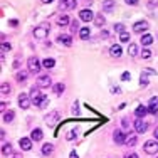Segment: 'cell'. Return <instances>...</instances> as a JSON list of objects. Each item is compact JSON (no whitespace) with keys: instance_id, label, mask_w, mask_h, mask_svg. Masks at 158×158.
<instances>
[{"instance_id":"obj_1","label":"cell","mask_w":158,"mask_h":158,"mask_svg":"<svg viewBox=\"0 0 158 158\" xmlns=\"http://www.w3.org/2000/svg\"><path fill=\"white\" fill-rule=\"evenodd\" d=\"M143 150H145V153H148V155H155V153H158V140L153 138V140L145 141Z\"/></svg>"},{"instance_id":"obj_2","label":"cell","mask_w":158,"mask_h":158,"mask_svg":"<svg viewBox=\"0 0 158 158\" xmlns=\"http://www.w3.org/2000/svg\"><path fill=\"white\" fill-rule=\"evenodd\" d=\"M59 119H61V113H59V111H51L47 116L44 118L46 124H47V126H51V128H52V126H55Z\"/></svg>"},{"instance_id":"obj_3","label":"cell","mask_w":158,"mask_h":158,"mask_svg":"<svg viewBox=\"0 0 158 158\" xmlns=\"http://www.w3.org/2000/svg\"><path fill=\"white\" fill-rule=\"evenodd\" d=\"M41 66L42 64L39 62V59H37L35 55H32V57H29L27 59V67H29L30 72H35V74H37V72L41 71Z\"/></svg>"},{"instance_id":"obj_4","label":"cell","mask_w":158,"mask_h":158,"mask_svg":"<svg viewBox=\"0 0 158 158\" xmlns=\"http://www.w3.org/2000/svg\"><path fill=\"white\" fill-rule=\"evenodd\" d=\"M49 29H51V27H49V24L35 27V29H34V37H37V39H44V37H47Z\"/></svg>"},{"instance_id":"obj_5","label":"cell","mask_w":158,"mask_h":158,"mask_svg":"<svg viewBox=\"0 0 158 158\" xmlns=\"http://www.w3.org/2000/svg\"><path fill=\"white\" fill-rule=\"evenodd\" d=\"M146 130H148V124L143 121V118H136L135 119V131L138 135H143V133H146Z\"/></svg>"},{"instance_id":"obj_6","label":"cell","mask_w":158,"mask_h":158,"mask_svg":"<svg viewBox=\"0 0 158 158\" xmlns=\"http://www.w3.org/2000/svg\"><path fill=\"white\" fill-rule=\"evenodd\" d=\"M29 96H30V99H32V103H34L35 106H39V103H41V99H42V94H41V91H39V86H37V88H32L30 93H29Z\"/></svg>"},{"instance_id":"obj_7","label":"cell","mask_w":158,"mask_h":158,"mask_svg":"<svg viewBox=\"0 0 158 158\" xmlns=\"http://www.w3.org/2000/svg\"><path fill=\"white\" fill-rule=\"evenodd\" d=\"M30 104H32V99H30L29 94H20L19 96V106H20L22 110H29Z\"/></svg>"},{"instance_id":"obj_8","label":"cell","mask_w":158,"mask_h":158,"mask_svg":"<svg viewBox=\"0 0 158 158\" xmlns=\"http://www.w3.org/2000/svg\"><path fill=\"white\" fill-rule=\"evenodd\" d=\"M51 84H52V79H51V76L42 74V76H39V77H37V86H39V88H49Z\"/></svg>"},{"instance_id":"obj_9","label":"cell","mask_w":158,"mask_h":158,"mask_svg":"<svg viewBox=\"0 0 158 158\" xmlns=\"http://www.w3.org/2000/svg\"><path fill=\"white\" fill-rule=\"evenodd\" d=\"M126 136L128 135H124V131H121V130H114V133H113V138H114V143L116 145H124L126 143Z\"/></svg>"},{"instance_id":"obj_10","label":"cell","mask_w":158,"mask_h":158,"mask_svg":"<svg viewBox=\"0 0 158 158\" xmlns=\"http://www.w3.org/2000/svg\"><path fill=\"white\" fill-rule=\"evenodd\" d=\"M148 27H150V24H148L146 20H140V22H136V24L133 25V30H135L136 34H141V32H146Z\"/></svg>"},{"instance_id":"obj_11","label":"cell","mask_w":158,"mask_h":158,"mask_svg":"<svg viewBox=\"0 0 158 158\" xmlns=\"http://www.w3.org/2000/svg\"><path fill=\"white\" fill-rule=\"evenodd\" d=\"M79 19L83 22H91V20H94V14H93V10H89V8H84V10L79 12Z\"/></svg>"},{"instance_id":"obj_12","label":"cell","mask_w":158,"mask_h":158,"mask_svg":"<svg viewBox=\"0 0 158 158\" xmlns=\"http://www.w3.org/2000/svg\"><path fill=\"white\" fill-rule=\"evenodd\" d=\"M55 41L59 42V44H62V46H66V47H71V46H72V37L67 34H61Z\"/></svg>"},{"instance_id":"obj_13","label":"cell","mask_w":158,"mask_h":158,"mask_svg":"<svg viewBox=\"0 0 158 158\" xmlns=\"http://www.w3.org/2000/svg\"><path fill=\"white\" fill-rule=\"evenodd\" d=\"M148 113L151 114H157L158 113V96H153L148 103Z\"/></svg>"},{"instance_id":"obj_14","label":"cell","mask_w":158,"mask_h":158,"mask_svg":"<svg viewBox=\"0 0 158 158\" xmlns=\"http://www.w3.org/2000/svg\"><path fill=\"white\" fill-rule=\"evenodd\" d=\"M110 54H111V57H119V55L123 54L121 46H119V44H113V46L110 47Z\"/></svg>"},{"instance_id":"obj_15","label":"cell","mask_w":158,"mask_h":158,"mask_svg":"<svg viewBox=\"0 0 158 158\" xmlns=\"http://www.w3.org/2000/svg\"><path fill=\"white\" fill-rule=\"evenodd\" d=\"M20 148L24 151H29V150H32V140L30 138H20Z\"/></svg>"},{"instance_id":"obj_16","label":"cell","mask_w":158,"mask_h":158,"mask_svg":"<svg viewBox=\"0 0 158 158\" xmlns=\"http://www.w3.org/2000/svg\"><path fill=\"white\" fill-rule=\"evenodd\" d=\"M42 136H44V133H42L41 128H35V130H32V133H30V140H32V141H41Z\"/></svg>"},{"instance_id":"obj_17","label":"cell","mask_w":158,"mask_h":158,"mask_svg":"<svg viewBox=\"0 0 158 158\" xmlns=\"http://www.w3.org/2000/svg\"><path fill=\"white\" fill-rule=\"evenodd\" d=\"M64 89H66V84L64 83H55L54 86H52V91H54L55 96H61L62 93H64Z\"/></svg>"},{"instance_id":"obj_18","label":"cell","mask_w":158,"mask_h":158,"mask_svg":"<svg viewBox=\"0 0 158 158\" xmlns=\"http://www.w3.org/2000/svg\"><path fill=\"white\" fill-rule=\"evenodd\" d=\"M14 116H15V113L8 110V111H4L2 119H4V123H12V121H14Z\"/></svg>"},{"instance_id":"obj_19","label":"cell","mask_w":158,"mask_h":158,"mask_svg":"<svg viewBox=\"0 0 158 158\" xmlns=\"http://www.w3.org/2000/svg\"><path fill=\"white\" fill-rule=\"evenodd\" d=\"M114 5H116L114 0H104L103 2V10L104 12H111V10L114 8Z\"/></svg>"},{"instance_id":"obj_20","label":"cell","mask_w":158,"mask_h":158,"mask_svg":"<svg viewBox=\"0 0 158 158\" xmlns=\"http://www.w3.org/2000/svg\"><path fill=\"white\" fill-rule=\"evenodd\" d=\"M52 151H54V145L52 143H46L42 146V155H46V157H49Z\"/></svg>"},{"instance_id":"obj_21","label":"cell","mask_w":158,"mask_h":158,"mask_svg":"<svg viewBox=\"0 0 158 158\" xmlns=\"http://www.w3.org/2000/svg\"><path fill=\"white\" fill-rule=\"evenodd\" d=\"M146 111H148V108H145V106H141V104H140L136 110H135V116H136V118H145Z\"/></svg>"},{"instance_id":"obj_22","label":"cell","mask_w":158,"mask_h":158,"mask_svg":"<svg viewBox=\"0 0 158 158\" xmlns=\"http://www.w3.org/2000/svg\"><path fill=\"white\" fill-rule=\"evenodd\" d=\"M42 66H44L46 69H52L55 66V61L52 59V57H46V59L42 61Z\"/></svg>"},{"instance_id":"obj_23","label":"cell","mask_w":158,"mask_h":158,"mask_svg":"<svg viewBox=\"0 0 158 158\" xmlns=\"http://www.w3.org/2000/svg\"><path fill=\"white\" fill-rule=\"evenodd\" d=\"M12 145L10 143H4L2 145V153H4V155H5V157H8V155H12Z\"/></svg>"},{"instance_id":"obj_24","label":"cell","mask_w":158,"mask_h":158,"mask_svg":"<svg viewBox=\"0 0 158 158\" xmlns=\"http://www.w3.org/2000/svg\"><path fill=\"white\" fill-rule=\"evenodd\" d=\"M104 24H106V19H104V17H103L101 14L94 17V25H96V27H103Z\"/></svg>"},{"instance_id":"obj_25","label":"cell","mask_w":158,"mask_h":158,"mask_svg":"<svg viewBox=\"0 0 158 158\" xmlns=\"http://www.w3.org/2000/svg\"><path fill=\"white\" fill-rule=\"evenodd\" d=\"M15 79H17V83H25V79H27V72H25V71H19V72L15 74Z\"/></svg>"},{"instance_id":"obj_26","label":"cell","mask_w":158,"mask_h":158,"mask_svg":"<svg viewBox=\"0 0 158 158\" xmlns=\"http://www.w3.org/2000/svg\"><path fill=\"white\" fill-rule=\"evenodd\" d=\"M89 35H91V30L88 27H83L81 30H79V37L83 39V41H86V39H89Z\"/></svg>"},{"instance_id":"obj_27","label":"cell","mask_w":158,"mask_h":158,"mask_svg":"<svg viewBox=\"0 0 158 158\" xmlns=\"http://www.w3.org/2000/svg\"><path fill=\"white\" fill-rule=\"evenodd\" d=\"M76 5H77V0H66V4H62V7L66 10H72Z\"/></svg>"},{"instance_id":"obj_28","label":"cell","mask_w":158,"mask_h":158,"mask_svg":"<svg viewBox=\"0 0 158 158\" xmlns=\"http://www.w3.org/2000/svg\"><path fill=\"white\" fill-rule=\"evenodd\" d=\"M151 42H153V35H150V34L141 35V44H143V46H150Z\"/></svg>"},{"instance_id":"obj_29","label":"cell","mask_w":158,"mask_h":158,"mask_svg":"<svg viewBox=\"0 0 158 158\" xmlns=\"http://www.w3.org/2000/svg\"><path fill=\"white\" fill-rule=\"evenodd\" d=\"M138 52H140V51H138V46H136V44H130V46H128V54H130L131 57L138 55Z\"/></svg>"},{"instance_id":"obj_30","label":"cell","mask_w":158,"mask_h":158,"mask_svg":"<svg viewBox=\"0 0 158 158\" xmlns=\"http://www.w3.org/2000/svg\"><path fill=\"white\" fill-rule=\"evenodd\" d=\"M69 17L67 15H61V17H59V22H57V25H59V27H66V25H69Z\"/></svg>"},{"instance_id":"obj_31","label":"cell","mask_w":158,"mask_h":158,"mask_svg":"<svg viewBox=\"0 0 158 158\" xmlns=\"http://www.w3.org/2000/svg\"><path fill=\"white\" fill-rule=\"evenodd\" d=\"M136 143H138L136 135H130V136H126V145H128V146H135Z\"/></svg>"},{"instance_id":"obj_32","label":"cell","mask_w":158,"mask_h":158,"mask_svg":"<svg viewBox=\"0 0 158 158\" xmlns=\"http://www.w3.org/2000/svg\"><path fill=\"white\" fill-rule=\"evenodd\" d=\"M0 93H2V94H10V93H12V86L8 83H4L2 88H0Z\"/></svg>"},{"instance_id":"obj_33","label":"cell","mask_w":158,"mask_h":158,"mask_svg":"<svg viewBox=\"0 0 158 158\" xmlns=\"http://www.w3.org/2000/svg\"><path fill=\"white\" fill-rule=\"evenodd\" d=\"M81 29H79V24H77V20H72L71 22V34H76V32H79Z\"/></svg>"},{"instance_id":"obj_34","label":"cell","mask_w":158,"mask_h":158,"mask_svg":"<svg viewBox=\"0 0 158 158\" xmlns=\"http://www.w3.org/2000/svg\"><path fill=\"white\" fill-rule=\"evenodd\" d=\"M47 104H49V98L42 94V99H41V103H39V106H37V108H41V110H42V108H46Z\"/></svg>"},{"instance_id":"obj_35","label":"cell","mask_w":158,"mask_h":158,"mask_svg":"<svg viewBox=\"0 0 158 158\" xmlns=\"http://www.w3.org/2000/svg\"><path fill=\"white\" fill-rule=\"evenodd\" d=\"M66 140H69V141H71V140H76V130L67 131V133H66Z\"/></svg>"},{"instance_id":"obj_36","label":"cell","mask_w":158,"mask_h":158,"mask_svg":"<svg viewBox=\"0 0 158 158\" xmlns=\"http://www.w3.org/2000/svg\"><path fill=\"white\" fill-rule=\"evenodd\" d=\"M71 111H72V114H76V116H79V103L76 101L74 104H72V108H71Z\"/></svg>"},{"instance_id":"obj_37","label":"cell","mask_w":158,"mask_h":158,"mask_svg":"<svg viewBox=\"0 0 158 158\" xmlns=\"http://www.w3.org/2000/svg\"><path fill=\"white\" fill-rule=\"evenodd\" d=\"M119 41H121V42H128V41H130V34H128V32H121V34H119Z\"/></svg>"},{"instance_id":"obj_38","label":"cell","mask_w":158,"mask_h":158,"mask_svg":"<svg viewBox=\"0 0 158 158\" xmlns=\"http://www.w3.org/2000/svg\"><path fill=\"white\" fill-rule=\"evenodd\" d=\"M141 57H143V59H150V57H151V51H150V49H143V51H141Z\"/></svg>"},{"instance_id":"obj_39","label":"cell","mask_w":158,"mask_h":158,"mask_svg":"<svg viewBox=\"0 0 158 158\" xmlns=\"http://www.w3.org/2000/svg\"><path fill=\"white\" fill-rule=\"evenodd\" d=\"M10 49H12V46L8 42H2V52H8Z\"/></svg>"},{"instance_id":"obj_40","label":"cell","mask_w":158,"mask_h":158,"mask_svg":"<svg viewBox=\"0 0 158 158\" xmlns=\"http://www.w3.org/2000/svg\"><path fill=\"white\" fill-rule=\"evenodd\" d=\"M141 74H148V76H157V71L155 69H143Z\"/></svg>"},{"instance_id":"obj_41","label":"cell","mask_w":158,"mask_h":158,"mask_svg":"<svg viewBox=\"0 0 158 158\" xmlns=\"http://www.w3.org/2000/svg\"><path fill=\"white\" fill-rule=\"evenodd\" d=\"M114 32H119V34L124 32V25L123 24H114Z\"/></svg>"},{"instance_id":"obj_42","label":"cell","mask_w":158,"mask_h":158,"mask_svg":"<svg viewBox=\"0 0 158 158\" xmlns=\"http://www.w3.org/2000/svg\"><path fill=\"white\" fill-rule=\"evenodd\" d=\"M111 93H113V94H121L123 91H121L119 86H113V88H111Z\"/></svg>"},{"instance_id":"obj_43","label":"cell","mask_w":158,"mask_h":158,"mask_svg":"<svg viewBox=\"0 0 158 158\" xmlns=\"http://www.w3.org/2000/svg\"><path fill=\"white\" fill-rule=\"evenodd\" d=\"M130 77H131V74L126 71V72H123V74H121V81H130Z\"/></svg>"},{"instance_id":"obj_44","label":"cell","mask_w":158,"mask_h":158,"mask_svg":"<svg viewBox=\"0 0 158 158\" xmlns=\"http://www.w3.org/2000/svg\"><path fill=\"white\" fill-rule=\"evenodd\" d=\"M140 84H141V86H146V84H148V79H146L145 74H141V77H140Z\"/></svg>"},{"instance_id":"obj_45","label":"cell","mask_w":158,"mask_h":158,"mask_svg":"<svg viewBox=\"0 0 158 158\" xmlns=\"http://www.w3.org/2000/svg\"><path fill=\"white\" fill-rule=\"evenodd\" d=\"M121 126H123V128H130V121H128L126 118H123V119H121Z\"/></svg>"},{"instance_id":"obj_46","label":"cell","mask_w":158,"mask_h":158,"mask_svg":"<svg viewBox=\"0 0 158 158\" xmlns=\"http://www.w3.org/2000/svg\"><path fill=\"white\" fill-rule=\"evenodd\" d=\"M99 37H101V39H108V37H110V32H108V30H103V32L99 34Z\"/></svg>"},{"instance_id":"obj_47","label":"cell","mask_w":158,"mask_h":158,"mask_svg":"<svg viewBox=\"0 0 158 158\" xmlns=\"http://www.w3.org/2000/svg\"><path fill=\"white\" fill-rule=\"evenodd\" d=\"M17 24H19V20H17V19H10V20H8V25H12V27H15Z\"/></svg>"},{"instance_id":"obj_48","label":"cell","mask_w":158,"mask_h":158,"mask_svg":"<svg viewBox=\"0 0 158 158\" xmlns=\"http://www.w3.org/2000/svg\"><path fill=\"white\" fill-rule=\"evenodd\" d=\"M124 2H126V5H136L140 0H124Z\"/></svg>"},{"instance_id":"obj_49","label":"cell","mask_w":158,"mask_h":158,"mask_svg":"<svg viewBox=\"0 0 158 158\" xmlns=\"http://www.w3.org/2000/svg\"><path fill=\"white\" fill-rule=\"evenodd\" d=\"M12 66H14V69H19V67H20V61H19V59H15Z\"/></svg>"},{"instance_id":"obj_50","label":"cell","mask_w":158,"mask_h":158,"mask_svg":"<svg viewBox=\"0 0 158 158\" xmlns=\"http://www.w3.org/2000/svg\"><path fill=\"white\" fill-rule=\"evenodd\" d=\"M124 158H138L136 153H130V155H124Z\"/></svg>"},{"instance_id":"obj_51","label":"cell","mask_w":158,"mask_h":158,"mask_svg":"<svg viewBox=\"0 0 158 158\" xmlns=\"http://www.w3.org/2000/svg\"><path fill=\"white\" fill-rule=\"evenodd\" d=\"M69 158H79V157H77V153H76V151H71V155H69Z\"/></svg>"},{"instance_id":"obj_52","label":"cell","mask_w":158,"mask_h":158,"mask_svg":"<svg viewBox=\"0 0 158 158\" xmlns=\"http://www.w3.org/2000/svg\"><path fill=\"white\" fill-rule=\"evenodd\" d=\"M153 135H155V140H158V126L155 128V131H153Z\"/></svg>"},{"instance_id":"obj_53","label":"cell","mask_w":158,"mask_h":158,"mask_svg":"<svg viewBox=\"0 0 158 158\" xmlns=\"http://www.w3.org/2000/svg\"><path fill=\"white\" fill-rule=\"evenodd\" d=\"M84 4H86V5H91V4H93V0H83Z\"/></svg>"},{"instance_id":"obj_54","label":"cell","mask_w":158,"mask_h":158,"mask_svg":"<svg viewBox=\"0 0 158 158\" xmlns=\"http://www.w3.org/2000/svg\"><path fill=\"white\" fill-rule=\"evenodd\" d=\"M52 0H42V4H51Z\"/></svg>"},{"instance_id":"obj_55","label":"cell","mask_w":158,"mask_h":158,"mask_svg":"<svg viewBox=\"0 0 158 158\" xmlns=\"http://www.w3.org/2000/svg\"><path fill=\"white\" fill-rule=\"evenodd\" d=\"M14 158H22L20 155H14Z\"/></svg>"},{"instance_id":"obj_56","label":"cell","mask_w":158,"mask_h":158,"mask_svg":"<svg viewBox=\"0 0 158 158\" xmlns=\"http://www.w3.org/2000/svg\"><path fill=\"white\" fill-rule=\"evenodd\" d=\"M59 2H61V5H62V4H66V0H59Z\"/></svg>"},{"instance_id":"obj_57","label":"cell","mask_w":158,"mask_h":158,"mask_svg":"<svg viewBox=\"0 0 158 158\" xmlns=\"http://www.w3.org/2000/svg\"><path fill=\"white\" fill-rule=\"evenodd\" d=\"M157 158H158V157H157Z\"/></svg>"}]
</instances>
